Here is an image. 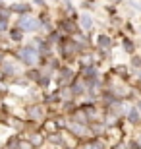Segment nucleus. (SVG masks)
I'll list each match as a JSON object with an SVG mask.
<instances>
[{
  "label": "nucleus",
  "instance_id": "obj_3",
  "mask_svg": "<svg viewBox=\"0 0 141 149\" xmlns=\"http://www.w3.org/2000/svg\"><path fill=\"white\" fill-rule=\"evenodd\" d=\"M97 41H99V45H101L103 49H108V47H110V39L106 37V35H101V37H99Z\"/></svg>",
  "mask_w": 141,
  "mask_h": 149
},
{
  "label": "nucleus",
  "instance_id": "obj_4",
  "mask_svg": "<svg viewBox=\"0 0 141 149\" xmlns=\"http://www.w3.org/2000/svg\"><path fill=\"white\" fill-rule=\"evenodd\" d=\"M83 149H103V145L99 143V141H89V143H85Z\"/></svg>",
  "mask_w": 141,
  "mask_h": 149
},
{
  "label": "nucleus",
  "instance_id": "obj_7",
  "mask_svg": "<svg viewBox=\"0 0 141 149\" xmlns=\"http://www.w3.org/2000/svg\"><path fill=\"white\" fill-rule=\"evenodd\" d=\"M124 49L126 50H133V45H131L130 41H126V43H124Z\"/></svg>",
  "mask_w": 141,
  "mask_h": 149
},
{
  "label": "nucleus",
  "instance_id": "obj_5",
  "mask_svg": "<svg viewBox=\"0 0 141 149\" xmlns=\"http://www.w3.org/2000/svg\"><path fill=\"white\" fill-rule=\"evenodd\" d=\"M130 120H131V122H137V120H139V114H137V111H130Z\"/></svg>",
  "mask_w": 141,
  "mask_h": 149
},
{
  "label": "nucleus",
  "instance_id": "obj_8",
  "mask_svg": "<svg viewBox=\"0 0 141 149\" xmlns=\"http://www.w3.org/2000/svg\"><path fill=\"white\" fill-rule=\"evenodd\" d=\"M19 149H33L31 143H19Z\"/></svg>",
  "mask_w": 141,
  "mask_h": 149
},
{
  "label": "nucleus",
  "instance_id": "obj_2",
  "mask_svg": "<svg viewBox=\"0 0 141 149\" xmlns=\"http://www.w3.org/2000/svg\"><path fill=\"white\" fill-rule=\"evenodd\" d=\"M22 25L25 29H35V27H37V22H35V19H31V17H23V19H22Z\"/></svg>",
  "mask_w": 141,
  "mask_h": 149
},
{
  "label": "nucleus",
  "instance_id": "obj_6",
  "mask_svg": "<svg viewBox=\"0 0 141 149\" xmlns=\"http://www.w3.org/2000/svg\"><path fill=\"white\" fill-rule=\"evenodd\" d=\"M83 27H85V29L91 27V17H89V16H83Z\"/></svg>",
  "mask_w": 141,
  "mask_h": 149
},
{
  "label": "nucleus",
  "instance_id": "obj_10",
  "mask_svg": "<svg viewBox=\"0 0 141 149\" xmlns=\"http://www.w3.org/2000/svg\"><path fill=\"white\" fill-rule=\"evenodd\" d=\"M139 107H141V105H139Z\"/></svg>",
  "mask_w": 141,
  "mask_h": 149
},
{
  "label": "nucleus",
  "instance_id": "obj_1",
  "mask_svg": "<svg viewBox=\"0 0 141 149\" xmlns=\"http://www.w3.org/2000/svg\"><path fill=\"white\" fill-rule=\"evenodd\" d=\"M22 56H23V58H25V60L29 62V64H33V62L37 60V54L33 52V49H25V50L22 52Z\"/></svg>",
  "mask_w": 141,
  "mask_h": 149
},
{
  "label": "nucleus",
  "instance_id": "obj_9",
  "mask_svg": "<svg viewBox=\"0 0 141 149\" xmlns=\"http://www.w3.org/2000/svg\"><path fill=\"white\" fill-rule=\"evenodd\" d=\"M31 116H41V111H39V109H33V111H31Z\"/></svg>",
  "mask_w": 141,
  "mask_h": 149
}]
</instances>
